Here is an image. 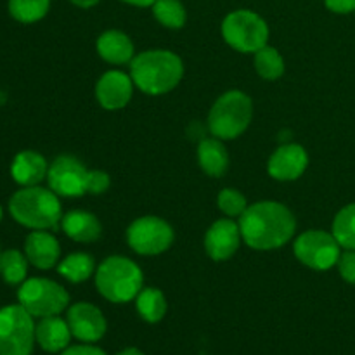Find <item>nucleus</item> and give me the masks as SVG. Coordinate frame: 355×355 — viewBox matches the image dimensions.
Instances as JSON below:
<instances>
[{
	"mask_svg": "<svg viewBox=\"0 0 355 355\" xmlns=\"http://www.w3.org/2000/svg\"><path fill=\"white\" fill-rule=\"evenodd\" d=\"M243 241L253 250L269 252L286 245L297 231V218L277 201H259L239 217Z\"/></svg>",
	"mask_w": 355,
	"mask_h": 355,
	"instance_id": "nucleus-1",
	"label": "nucleus"
},
{
	"mask_svg": "<svg viewBox=\"0 0 355 355\" xmlns=\"http://www.w3.org/2000/svg\"><path fill=\"white\" fill-rule=\"evenodd\" d=\"M184 75L182 59L170 51H144L130 61L134 85L149 96H162L179 85Z\"/></svg>",
	"mask_w": 355,
	"mask_h": 355,
	"instance_id": "nucleus-2",
	"label": "nucleus"
},
{
	"mask_svg": "<svg viewBox=\"0 0 355 355\" xmlns=\"http://www.w3.org/2000/svg\"><path fill=\"white\" fill-rule=\"evenodd\" d=\"M9 211L17 224L33 231L54 229L62 220L61 201L51 187H23L10 198Z\"/></svg>",
	"mask_w": 355,
	"mask_h": 355,
	"instance_id": "nucleus-3",
	"label": "nucleus"
},
{
	"mask_svg": "<svg viewBox=\"0 0 355 355\" xmlns=\"http://www.w3.org/2000/svg\"><path fill=\"white\" fill-rule=\"evenodd\" d=\"M142 277L141 267L127 257H107L96 270V286L106 300L113 304H127L141 293Z\"/></svg>",
	"mask_w": 355,
	"mask_h": 355,
	"instance_id": "nucleus-4",
	"label": "nucleus"
},
{
	"mask_svg": "<svg viewBox=\"0 0 355 355\" xmlns=\"http://www.w3.org/2000/svg\"><path fill=\"white\" fill-rule=\"evenodd\" d=\"M252 99L241 90H229L222 94L211 106L208 114L210 132L220 141L239 137L252 121Z\"/></svg>",
	"mask_w": 355,
	"mask_h": 355,
	"instance_id": "nucleus-5",
	"label": "nucleus"
},
{
	"mask_svg": "<svg viewBox=\"0 0 355 355\" xmlns=\"http://www.w3.org/2000/svg\"><path fill=\"white\" fill-rule=\"evenodd\" d=\"M222 37L234 51L255 54L269 40V26L257 12L239 9L227 14L222 23Z\"/></svg>",
	"mask_w": 355,
	"mask_h": 355,
	"instance_id": "nucleus-6",
	"label": "nucleus"
},
{
	"mask_svg": "<svg viewBox=\"0 0 355 355\" xmlns=\"http://www.w3.org/2000/svg\"><path fill=\"white\" fill-rule=\"evenodd\" d=\"M21 307L26 309L33 318L44 319L59 315L68 309L69 295L61 284L45 277H31L21 284L17 291Z\"/></svg>",
	"mask_w": 355,
	"mask_h": 355,
	"instance_id": "nucleus-7",
	"label": "nucleus"
},
{
	"mask_svg": "<svg viewBox=\"0 0 355 355\" xmlns=\"http://www.w3.org/2000/svg\"><path fill=\"white\" fill-rule=\"evenodd\" d=\"M35 326L33 315L19 304L0 309V355H31Z\"/></svg>",
	"mask_w": 355,
	"mask_h": 355,
	"instance_id": "nucleus-8",
	"label": "nucleus"
},
{
	"mask_svg": "<svg viewBox=\"0 0 355 355\" xmlns=\"http://www.w3.org/2000/svg\"><path fill=\"white\" fill-rule=\"evenodd\" d=\"M340 248L342 246L336 241L333 232L318 231V229L305 231L304 234L298 236L293 245L295 257L304 266L314 270H328L336 266L342 257Z\"/></svg>",
	"mask_w": 355,
	"mask_h": 355,
	"instance_id": "nucleus-9",
	"label": "nucleus"
},
{
	"mask_svg": "<svg viewBox=\"0 0 355 355\" xmlns=\"http://www.w3.org/2000/svg\"><path fill=\"white\" fill-rule=\"evenodd\" d=\"M175 234L168 222L159 217H141L127 229V243L139 255H159L172 246Z\"/></svg>",
	"mask_w": 355,
	"mask_h": 355,
	"instance_id": "nucleus-10",
	"label": "nucleus"
},
{
	"mask_svg": "<svg viewBox=\"0 0 355 355\" xmlns=\"http://www.w3.org/2000/svg\"><path fill=\"white\" fill-rule=\"evenodd\" d=\"M87 179H89V170L85 168V165L78 158L71 155L58 156L49 165V187L58 196H83V194H87Z\"/></svg>",
	"mask_w": 355,
	"mask_h": 355,
	"instance_id": "nucleus-11",
	"label": "nucleus"
},
{
	"mask_svg": "<svg viewBox=\"0 0 355 355\" xmlns=\"http://www.w3.org/2000/svg\"><path fill=\"white\" fill-rule=\"evenodd\" d=\"M66 321H68L69 329H71V335L78 338L80 342L85 343L99 342L107 328L103 312L96 305L87 304V302L71 305L68 309Z\"/></svg>",
	"mask_w": 355,
	"mask_h": 355,
	"instance_id": "nucleus-12",
	"label": "nucleus"
},
{
	"mask_svg": "<svg viewBox=\"0 0 355 355\" xmlns=\"http://www.w3.org/2000/svg\"><path fill=\"white\" fill-rule=\"evenodd\" d=\"M241 229L232 218H220L214 222L205 236V250L208 257L215 262L229 260L239 248L241 243Z\"/></svg>",
	"mask_w": 355,
	"mask_h": 355,
	"instance_id": "nucleus-13",
	"label": "nucleus"
},
{
	"mask_svg": "<svg viewBox=\"0 0 355 355\" xmlns=\"http://www.w3.org/2000/svg\"><path fill=\"white\" fill-rule=\"evenodd\" d=\"M134 94V80L130 75L118 69L106 71L96 85V97L107 111L123 110Z\"/></svg>",
	"mask_w": 355,
	"mask_h": 355,
	"instance_id": "nucleus-14",
	"label": "nucleus"
},
{
	"mask_svg": "<svg viewBox=\"0 0 355 355\" xmlns=\"http://www.w3.org/2000/svg\"><path fill=\"white\" fill-rule=\"evenodd\" d=\"M307 165L309 155L300 144H284L270 155L267 172L276 180H297Z\"/></svg>",
	"mask_w": 355,
	"mask_h": 355,
	"instance_id": "nucleus-15",
	"label": "nucleus"
},
{
	"mask_svg": "<svg viewBox=\"0 0 355 355\" xmlns=\"http://www.w3.org/2000/svg\"><path fill=\"white\" fill-rule=\"evenodd\" d=\"M24 255L28 262L40 270H49L58 266L61 257L59 241L47 231H33L24 241Z\"/></svg>",
	"mask_w": 355,
	"mask_h": 355,
	"instance_id": "nucleus-16",
	"label": "nucleus"
},
{
	"mask_svg": "<svg viewBox=\"0 0 355 355\" xmlns=\"http://www.w3.org/2000/svg\"><path fill=\"white\" fill-rule=\"evenodd\" d=\"M47 159L40 153L30 151V149L17 153L10 165V175L23 187L38 186L42 180L47 179Z\"/></svg>",
	"mask_w": 355,
	"mask_h": 355,
	"instance_id": "nucleus-17",
	"label": "nucleus"
},
{
	"mask_svg": "<svg viewBox=\"0 0 355 355\" xmlns=\"http://www.w3.org/2000/svg\"><path fill=\"white\" fill-rule=\"evenodd\" d=\"M71 336L68 321L61 319L59 315L40 319V322L35 326L37 343L49 354L62 352L64 349H68Z\"/></svg>",
	"mask_w": 355,
	"mask_h": 355,
	"instance_id": "nucleus-18",
	"label": "nucleus"
},
{
	"mask_svg": "<svg viewBox=\"0 0 355 355\" xmlns=\"http://www.w3.org/2000/svg\"><path fill=\"white\" fill-rule=\"evenodd\" d=\"M61 227L64 234L76 243H94L103 236L99 218L83 210H73L62 215Z\"/></svg>",
	"mask_w": 355,
	"mask_h": 355,
	"instance_id": "nucleus-19",
	"label": "nucleus"
},
{
	"mask_svg": "<svg viewBox=\"0 0 355 355\" xmlns=\"http://www.w3.org/2000/svg\"><path fill=\"white\" fill-rule=\"evenodd\" d=\"M97 52L110 64H125L130 62L134 55V44L120 30H107L97 38Z\"/></svg>",
	"mask_w": 355,
	"mask_h": 355,
	"instance_id": "nucleus-20",
	"label": "nucleus"
},
{
	"mask_svg": "<svg viewBox=\"0 0 355 355\" xmlns=\"http://www.w3.org/2000/svg\"><path fill=\"white\" fill-rule=\"evenodd\" d=\"M198 162L210 177H222L229 168V153L220 139H203L198 146Z\"/></svg>",
	"mask_w": 355,
	"mask_h": 355,
	"instance_id": "nucleus-21",
	"label": "nucleus"
},
{
	"mask_svg": "<svg viewBox=\"0 0 355 355\" xmlns=\"http://www.w3.org/2000/svg\"><path fill=\"white\" fill-rule=\"evenodd\" d=\"M96 270V262L89 253H71L61 260L58 266V272L69 283H83L89 279Z\"/></svg>",
	"mask_w": 355,
	"mask_h": 355,
	"instance_id": "nucleus-22",
	"label": "nucleus"
},
{
	"mask_svg": "<svg viewBox=\"0 0 355 355\" xmlns=\"http://www.w3.org/2000/svg\"><path fill=\"white\" fill-rule=\"evenodd\" d=\"M137 312L148 322H159L166 314L165 295L158 288H142L135 298Z\"/></svg>",
	"mask_w": 355,
	"mask_h": 355,
	"instance_id": "nucleus-23",
	"label": "nucleus"
},
{
	"mask_svg": "<svg viewBox=\"0 0 355 355\" xmlns=\"http://www.w3.org/2000/svg\"><path fill=\"white\" fill-rule=\"evenodd\" d=\"M0 274L10 286H17L26 281L28 259L19 250H6L0 255Z\"/></svg>",
	"mask_w": 355,
	"mask_h": 355,
	"instance_id": "nucleus-24",
	"label": "nucleus"
},
{
	"mask_svg": "<svg viewBox=\"0 0 355 355\" xmlns=\"http://www.w3.org/2000/svg\"><path fill=\"white\" fill-rule=\"evenodd\" d=\"M51 9V0H9V12L23 24L44 19Z\"/></svg>",
	"mask_w": 355,
	"mask_h": 355,
	"instance_id": "nucleus-25",
	"label": "nucleus"
},
{
	"mask_svg": "<svg viewBox=\"0 0 355 355\" xmlns=\"http://www.w3.org/2000/svg\"><path fill=\"white\" fill-rule=\"evenodd\" d=\"M255 69L259 76L269 80V82L281 78L284 73L283 55L279 54L277 49L266 45L259 52H255Z\"/></svg>",
	"mask_w": 355,
	"mask_h": 355,
	"instance_id": "nucleus-26",
	"label": "nucleus"
},
{
	"mask_svg": "<svg viewBox=\"0 0 355 355\" xmlns=\"http://www.w3.org/2000/svg\"><path fill=\"white\" fill-rule=\"evenodd\" d=\"M153 14L159 24L172 30H179L186 24L187 12L180 0H156L153 3Z\"/></svg>",
	"mask_w": 355,
	"mask_h": 355,
	"instance_id": "nucleus-27",
	"label": "nucleus"
},
{
	"mask_svg": "<svg viewBox=\"0 0 355 355\" xmlns=\"http://www.w3.org/2000/svg\"><path fill=\"white\" fill-rule=\"evenodd\" d=\"M333 236L345 250H355V203L347 205L333 220Z\"/></svg>",
	"mask_w": 355,
	"mask_h": 355,
	"instance_id": "nucleus-28",
	"label": "nucleus"
},
{
	"mask_svg": "<svg viewBox=\"0 0 355 355\" xmlns=\"http://www.w3.org/2000/svg\"><path fill=\"white\" fill-rule=\"evenodd\" d=\"M217 207L225 217L234 218L241 217L245 214L246 208H248V201H246V198L238 189L227 187V189H222L220 194H218Z\"/></svg>",
	"mask_w": 355,
	"mask_h": 355,
	"instance_id": "nucleus-29",
	"label": "nucleus"
},
{
	"mask_svg": "<svg viewBox=\"0 0 355 355\" xmlns=\"http://www.w3.org/2000/svg\"><path fill=\"white\" fill-rule=\"evenodd\" d=\"M110 175L103 170H89L87 179V194H103L110 187Z\"/></svg>",
	"mask_w": 355,
	"mask_h": 355,
	"instance_id": "nucleus-30",
	"label": "nucleus"
},
{
	"mask_svg": "<svg viewBox=\"0 0 355 355\" xmlns=\"http://www.w3.org/2000/svg\"><path fill=\"white\" fill-rule=\"evenodd\" d=\"M338 270L340 276L347 281V283L355 284V250H349L343 253L338 260Z\"/></svg>",
	"mask_w": 355,
	"mask_h": 355,
	"instance_id": "nucleus-31",
	"label": "nucleus"
},
{
	"mask_svg": "<svg viewBox=\"0 0 355 355\" xmlns=\"http://www.w3.org/2000/svg\"><path fill=\"white\" fill-rule=\"evenodd\" d=\"M326 7L336 14L355 12V0H324Z\"/></svg>",
	"mask_w": 355,
	"mask_h": 355,
	"instance_id": "nucleus-32",
	"label": "nucleus"
},
{
	"mask_svg": "<svg viewBox=\"0 0 355 355\" xmlns=\"http://www.w3.org/2000/svg\"><path fill=\"white\" fill-rule=\"evenodd\" d=\"M61 355H106L101 349L92 345H75L68 347L61 352Z\"/></svg>",
	"mask_w": 355,
	"mask_h": 355,
	"instance_id": "nucleus-33",
	"label": "nucleus"
},
{
	"mask_svg": "<svg viewBox=\"0 0 355 355\" xmlns=\"http://www.w3.org/2000/svg\"><path fill=\"white\" fill-rule=\"evenodd\" d=\"M71 3H75L76 7H82V9H89V7H94L96 3H99V0H69Z\"/></svg>",
	"mask_w": 355,
	"mask_h": 355,
	"instance_id": "nucleus-34",
	"label": "nucleus"
},
{
	"mask_svg": "<svg viewBox=\"0 0 355 355\" xmlns=\"http://www.w3.org/2000/svg\"><path fill=\"white\" fill-rule=\"evenodd\" d=\"M125 3H130V6L135 7H151L156 0H121Z\"/></svg>",
	"mask_w": 355,
	"mask_h": 355,
	"instance_id": "nucleus-35",
	"label": "nucleus"
},
{
	"mask_svg": "<svg viewBox=\"0 0 355 355\" xmlns=\"http://www.w3.org/2000/svg\"><path fill=\"white\" fill-rule=\"evenodd\" d=\"M116 355H144V354H142L141 350H137V349H134V347H130V349L121 350V352H118Z\"/></svg>",
	"mask_w": 355,
	"mask_h": 355,
	"instance_id": "nucleus-36",
	"label": "nucleus"
},
{
	"mask_svg": "<svg viewBox=\"0 0 355 355\" xmlns=\"http://www.w3.org/2000/svg\"><path fill=\"white\" fill-rule=\"evenodd\" d=\"M2 217H3V211H2V207H0V222H2Z\"/></svg>",
	"mask_w": 355,
	"mask_h": 355,
	"instance_id": "nucleus-37",
	"label": "nucleus"
},
{
	"mask_svg": "<svg viewBox=\"0 0 355 355\" xmlns=\"http://www.w3.org/2000/svg\"><path fill=\"white\" fill-rule=\"evenodd\" d=\"M0 255H2V253H0Z\"/></svg>",
	"mask_w": 355,
	"mask_h": 355,
	"instance_id": "nucleus-38",
	"label": "nucleus"
}]
</instances>
